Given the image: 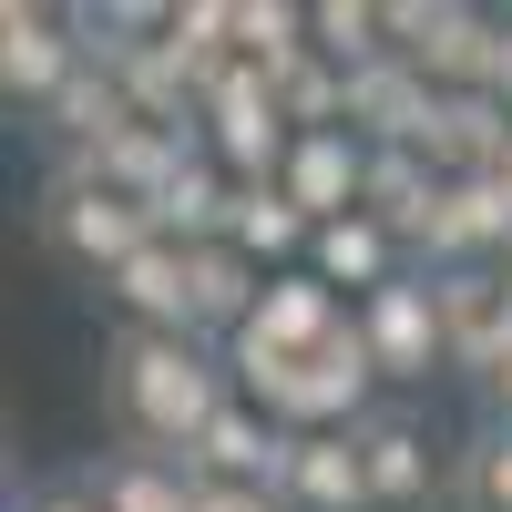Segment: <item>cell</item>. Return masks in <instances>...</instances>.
Segmentation results:
<instances>
[{
  "label": "cell",
  "instance_id": "obj_17",
  "mask_svg": "<svg viewBox=\"0 0 512 512\" xmlns=\"http://www.w3.org/2000/svg\"><path fill=\"white\" fill-rule=\"evenodd\" d=\"M103 512H195V472L164 451H103V472H82Z\"/></svg>",
  "mask_w": 512,
  "mask_h": 512
},
{
  "label": "cell",
  "instance_id": "obj_2",
  "mask_svg": "<svg viewBox=\"0 0 512 512\" xmlns=\"http://www.w3.org/2000/svg\"><path fill=\"white\" fill-rule=\"evenodd\" d=\"M41 246H52L62 267H82V277H113V267H134V256L154 246V216L134 195L52 164V185H41Z\"/></svg>",
  "mask_w": 512,
  "mask_h": 512
},
{
  "label": "cell",
  "instance_id": "obj_19",
  "mask_svg": "<svg viewBox=\"0 0 512 512\" xmlns=\"http://www.w3.org/2000/svg\"><path fill=\"white\" fill-rule=\"evenodd\" d=\"M308 52H318V11H297V0H236V62L287 82Z\"/></svg>",
  "mask_w": 512,
  "mask_h": 512
},
{
  "label": "cell",
  "instance_id": "obj_24",
  "mask_svg": "<svg viewBox=\"0 0 512 512\" xmlns=\"http://www.w3.org/2000/svg\"><path fill=\"white\" fill-rule=\"evenodd\" d=\"M195 512H287V502L256 482H195Z\"/></svg>",
  "mask_w": 512,
  "mask_h": 512
},
{
  "label": "cell",
  "instance_id": "obj_7",
  "mask_svg": "<svg viewBox=\"0 0 512 512\" xmlns=\"http://www.w3.org/2000/svg\"><path fill=\"white\" fill-rule=\"evenodd\" d=\"M492 256H512V185L502 175H451L431 226H420V277L441 267H492Z\"/></svg>",
  "mask_w": 512,
  "mask_h": 512
},
{
  "label": "cell",
  "instance_id": "obj_12",
  "mask_svg": "<svg viewBox=\"0 0 512 512\" xmlns=\"http://www.w3.org/2000/svg\"><path fill=\"white\" fill-rule=\"evenodd\" d=\"M103 297L123 308V328H164V338H195V246H144L134 267H113Z\"/></svg>",
  "mask_w": 512,
  "mask_h": 512
},
{
  "label": "cell",
  "instance_id": "obj_16",
  "mask_svg": "<svg viewBox=\"0 0 512 512\" xmlns=\"http://www.w3.org/2000/svg\"><path fill=\"white\" fill-rule=\"evenodd\" d=\"M441 185H451V175H441L420 144H369V205H359V216H379L390 236H410V256H420V226H431Z\"/></svg>",
  "mask_w": 512,
  "mask_h": 512
},
{
  "label": "cell",
  "instance_id": "obj_6",
  "mask_svg": "<svg viewBox=\"0 0 512 512\" xmlns=\"http://www.w3.org/2000/svg\"><path fill=\"white\" fill-rule=\"evenodd\" d=\"M82 31H72V11H41V0H11L0 11V93H11L21 113H52L72 82H82Z\"/></svg>",
  "mask_w": 512,
  "mask_h": 512
},
{
  "label": "cell",
  "instance_id": "obj_3",
  "mask_svg": "<svg viewBox=\"0 0 512 512\" xmlns=\"http://www.w3.org/2000/svg\"><path fill=\"white\" fill-rule=\"evenodd\" d=\"M390 52L420 62L431 93H492L502 21L492 11H461V0H390Z\"/></svg>",
  "mask_w": 512,
  "mask_h": 512
},
{
  "label": "cell",
  "instance_id": "obj_15",
  "mask_svg": "<svg viewBox=\"0 0 512 512\" xmlns=\"http://www.w3.org/2000/svg\"><path fill=\"white\" fill-rule=\"evenodd\" d=\"M287 512H379L369 502V472H359V441L349 431H318L287 451V482H277Z\"/></svg>",
  "mask_w": 512,
  "mask_h": 512
},
{
  "label": "cell",
  "instance_id": "obj_18",
  "mask_svg": "<svg viewBox=\"0 0 512 512\" xmlns=\"http://www.w3.org/2000/svg\"><path fill=\"white\" fill-rule=\"evenodd\" d=\"M267 297V267H246L236 246H195V338H236Z\"/></svg>",
  "mask_w": 512,
  "mask_h": 512
},
{
  "label": "cell",
  "instance_id": "obj_5",
  "mask_svg": "<svg viewBox=\"0 0 512 512\" xmlns=\"http://www.w3.org/2000/svg\"><path fill=\"white\" fill-rule=\"evenodd\" d=\"M369 390H379V369H369V338H359V318H349V338H328L318 359H297V369H287V390L267 400V420H277L287 441L359 431V420H369Z\"/></svg>",
  "mask_w": 512,
  "mask_h": 512
},
{
  "label": "cell",
  "instance_id": "obj_11",
  "mask_svg": "<svg viewBox=\"0 0 512 512\" xmlns=\"http://www.w3.org/2000/svg\"><path fill=\"white\" fill-rule=\"evenodd\" d=\"M287 451H297V441H287L256 400H226L216 420H205V441L185 451V472H195V482H256V492H277V482H287Z\"/></svg>",
  "mask_w": 512,
  "mask_h": 512
},
{
  "label": "cell",
  "instance_id": "obj_26",
  "mask_svg": "<svg viewBox=\"0 0 512 512\" xmlns=\"http://www.w3.org/2000/svg\"><path fill=\"white\" fill-rule=\"evenodd\" d=\"M492 93L512 103V21H502V72H492Z\"/></svg>",
  "mask_w": 512,
  "mask_h": 512
},
{
  "label": "cell",
  "instance_id": "obj_27",
  "mask_svg": "<svg viewBox=\"0 0 512 512\" xmlns=\"http://www.w3.org/2000/svg\"><path fill=\"white\" fill-rule=\"evenodd\" d=\"M502 185H512V154H502Z\"/></svg>",
  "mask_w": 512,
  "mask_h": 512
},
{
  "label": "cell",
  "instance_id": "obj_4",
  "mask_svg": "<svg viewBox=\"0 0 512 512\" xmlns=\"http://www.w3.org/2000/svg\"><path fill=\"white\" fill-rule=\"evenodd\" d=\"M359 338H369L379 390H420V379L451 369V328H441V287L431 277H400V287L359 297Z\"/></svg>",
  "mask_w": 512,
  "mask_h": 512
},
{
  "label": "cell",
  "instance_id": "obj_14",
  "mask_svg": "<svg viewBox=\"0 0 512 512\" xmlns=\"http://www.w3.org/2000/svg\"><path fill=\"white\" fill-rule=\"evenodd\" d=\"M349 441H359V472H369L379 512H410L420 492H431V431H420L410 410H369Z\"/></svg>",
  "mask_w": 512,
  "mask_h": 512
},
{
  "label": "cell",
  "instance_id": "obj_21",
  "mask_svg": "<svg viewBox=\"0 0 512 512\" xmlns=\"http://www.w3.org/2000/svg\"><path fill=\"white\" fill-rule=\"evenodd\" d=\"M277 113H287V134H338V123H349V72H338L328 52H308L277 82Z\"/></svg>",
  "mask_w": 512,
  "mask_h": 512
},
{
  "label": "cell",
  "instance_id": "obj_13",
  "mask_svg": "<svg viewBox=\"0 0 512 512\" xmlns=\"http://www.w3.org/2000/svg\"><path fill=\"white\" fill-rule=\"evenodd\" d=\"M308 277H328L338 297H379V287H400L410 277V236H390L379 216H338V226H318V246H308Z\"/></svg>",
  "mask_w": 512,
  "mask_h": 512
},
{
  "label": "cell",
  "instance_id": "obj_1",
  "mask_svg": "<svg viewBox=\"0 0 512 512\" xmlns=\"http://www.w3.org/2000/svg\"><path fill=\"white\" fill-rule=\"evenodd\" d=\"M103 390H113V420L134 431V451L185 461V451L205 441V420L236 400V379H226V349H205V338L113 328V349H103Z\"/></svg>",
  "mask_w": 512,
  "mask_h": 512
},
{
  "label": "cell",
  "instance_id": "obj_23",
  "mask_svg": "<svg viewBox=\"0 0 512 512\" xmlns=\"http://www.w3.org/2000/svg\"><path fill=\"white\" fill-rule=\"evenodd\" d=\"M11 512H103V492H93V482H31Z\"/></svg>",
  "mask_w": 512,
  "mask_h": 512
},
{
  "label": "cell",
  "instance_id": "obj_22",
  "mask_svg": "<svg viewBox=\"0 0 512 512\" xmlns=\"http://www.w3.org/2000/svg\"><path fill=\"white\" fill-rule=\"evenodd\" d=\"M461 502H472V512H512V431H502V420L461 451Z\"/></svg>",
  "mask_w": 512,
  "mask_h": 512
},
{
  "label": "cell",
  "instance_id": "obj_9",
  "mask_svg": "<svg viewBox=\"0 0 512 512\" xmlns=\"http://www.w3.org/2000/svg\"><path fill=\"white\" fill-rule=\"evenodd\" d=\"M441 328H451V369H472L482 390L512 369V277L502 267H441Z\"/></svg>",
  "mask_w": 512,
  "mask_h": 512
},
{
  "label": "cell",
  "instance_id": "obj_8",
  "mask_svg": "<svg viewBox=\"0 0 512 512\" xmlns=\"http://www.w3.org/2000/svg\"><path fill=\"white\" fill-rule=\"evenodd\" d=\"M349 297H338L328 277H308V267H287V277H267V297H256V318L226 338V349H267V359H318L328 338H349Z\"/></svg>",
  "mask_w": 512,
  "mask_h": 512
},
{
  "label": "cell",
  "instance_id": "obj_10",
  "mask_svg": "<svg viewBox=\"0 0 512 512\" xmlns=\"http://www.w3.org/2000/svg\"><path fill=\"white\" fill-rule=\"evenodd\" d=\"M277 185H287V205L308 226H338V216H359L369 205V134H297L287 144V164H277Z\"/></svg>",
  "mask_w": 512,
  "mask_h": 512
},
{
  "label": "cell",
  "instance_id": "obj_20",
  "mask_svg": "<svg viewBox=\"0 0 512 512\" xmlns=\"http://www.w3.org/2000/svg\"><path fill=\"white\" fill-rule=\"evenodd\" d=\"M318 52H328L338 72L390 62V0H318Z\"/></svg>",
  "mask_w": 512,
  "mask_h": 512
},
{
  "label": "cell",
  "instance_id": "obj_25",
  "mask_svg": "<svg viewBox=\"0 0 512 512\" xmlns=\"http://www.w3.org/2000/svg\"><path fill=\"white\" fill-rule=\"evenodd\" d=\"M482 400H492V420H502V431H512V369L492 379V390H482Z\"/></svg>",
  "mask_w": 512,
  "mask_h": 512
}]
</instances>
